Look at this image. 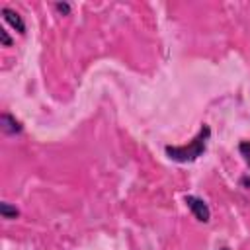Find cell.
Masks as SVG:
<instances>
[{"label":"cell","mask_w":250,"mask_h":250,"mask_svg":"<svg viewBox=\"0 0 250 250\" xmlns=\"http://www.w3.org/2000/svg\"><path fill=\"white\" fill-rule=\"evenodd\" d=\"M209 137H211V127L207 123H203L201 129H199V133L188 145H166L164 146V152H166V156L172 162H178V164L195 162L197 158H201L205 154Z\"/></svg>","instance_id":"cell-1"},{"label":"cell","mask_w":250,"mask_h":250,"mask_svg":"<svg viewBox=\"0 0 250 250\" xmlns=\"http://www.w3.org/2000/svg\"><path fill=\"white\" fill-rule=\"evenodd\" d=\"M184 201H186L188 209L191 211V215H193L199 223H209V221H211V209H209V205L205 203V199H201V197H197V195H186Z\"/></svg>","instance_id":"cell-2"},{"label":"cell","mask_w":250,"mask_h":250,"mask_svg":"<svg viewBox=\"0 0 250 250\" xmlns=\"http://www.w3.org/2000/svg\"><path fill=\"white\" fill-rule=\"evenodd\" d=\"M0 127H2L4 135H20L23 131L21 121H18L12 113H2L0 115Z\"/></svg>","instance_id":"cell-3"},{"label":"cell","mask_w":250,"mask_h":250,"mask_svg":"<svg viewBox=\"0 0 250 250\" xmlns=\"http://www.w3.org/2000/svg\"><path fill=\"white\" fill-rule=\"evenodd\" d=\"M2 18H4V21L6 23H10L18 33H25V21H23V18L16 12V10H12V8H8V6H4L2 8Z\"/></svg>","instance_id":"cell-4"},{"label":"cell","mask_w":250,"mask_h":250,"mask_svg":"<svg viewBox=\"0 0 250 250\" xmlns=\"http://www.w3.org/2000/svg\"><path fill=\"white\" fill-rule=\"evenodd\" d=\"M0 215H2V219L12 221V219H18L20 217V211L16 209V205H12L8 201H2L0 203Z\"/></svg>","instance_id":"cell-5"},{"label":"cell","mask_w":250,"mask_h":250,"mask_svg":"<svg viewBox=\"0 0 250 250\" xmlns=\"http://www.w3.org/2000/svg\"><path fill=\"white\" fill-rule=\"evenodd\" d=\"M238 152H240V156L244 158V162H246L248 168H250V141H242V143L238 145Z\"/></svg>","instance_id":"cell-6"},{"label":"cell","mask_w":250,"mask_h":250,"mask_svg":"<svg viewBox=\"0 0 250 250\" xmlns=\"http://www.w3.org/2000/svg\"><path fill=\"white\" fill-rule=\"evenodd\" d=\"M0 41H2V47H12V37L4 27H0Z\"/></svg>","instance_id":"cell-7"},{"label":"cell","mask_w":250,"mask_h":250,"mask_svg":"<svg viewBox=\"0 0 250 250\" xmlns=\"http://www.w3.org/2000/svg\"><path fill=\"white\" fill-rule=\"evenodd\" d=\"M55 10L66 16V14H70V4H66V2H57V4H55Z\"/></svg>","instance_id":"cell-8"},{"label":"cell","mask_w":250,"mask_h":250,"mask_svg":"<svg viewBox=\"0 0 250 250\" xmlns=\"http://www.w3.org/2000/svg\"><path fill=\"white\" fill-rule=\"evenodd\" d=\"M240 184L244 186V189H250V178H248V176H244V178L240 180Z\"/></svg>","instance_id":"cell-9"},{"label":"cell","mask_w":250,"mask_h":250,"mask_svg":"<svg viewBox=\"0 0 250 250\" xmlns=\"http://www.w3.org/2000/svg\"><path fill=\"white\" fill-rule=\"evenodd\" d=\"M221 250H230V248H227V246H223V248H221Z\"/></svg>","instance_id":"cell-10"}]
</instances>
